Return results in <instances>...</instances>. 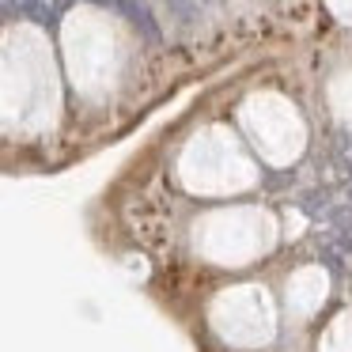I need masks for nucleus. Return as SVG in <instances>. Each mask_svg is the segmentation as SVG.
I'll return each mask as SVG.
<instances>
[{
    "instance_id": "nucleus-1",
    "label": "nucleus",
    "mask_w": 352,
    "mask_h": 352,
    "mask_svg": "<svg viewBox=\"0 0 352 352\" xmlns=\"http://www.w3.org/2000/svg\"><path fill=\"white\" fill-rule=\"evenodd\" d=\"M4 8H8L12 16L34 19V23H54V12H50L46 0H4Z\"/></svg>"
}]
</instances>
